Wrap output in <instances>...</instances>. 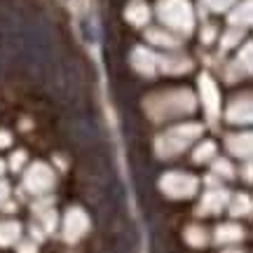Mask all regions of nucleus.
Instances as JSON below:
<instances>
[{
  "label": "nucleus",
  "instance_id": "obj_1",
  "mask_svg": "<svg viewBox=\"0 0 253 253\" xmlns=\"http://www.w3.org/2000/svg\"><path fill=\"white\" fill-rule=\"evenodd\" d=\"M162 190L173 199H183L190 197L195 190H197V181L192 176H185V173H169L162 178Z\"/></svg>",
  "mask_w": 253,
  "mask_h": 253
},
{
  "label": "nucleus",
  "instance_id": "obj_2",
  "mask_svg": "<svg viewBox=\"0 0 253 253\" xmlns=\"http://www.w3.org/2000/svg\"><path fill=\"white\" fill-rule=\"evenodd\" d=\"M52 183H54V173H52V169L47 164H33L31 171L26 173V185L31 190H36V192L49 190Z\"/></svg>",
  "mask_w": 253,
  "mask_h": 253
},
{
  "label": "nucleus",
  "instance_id": "obj_3",
  "mask_svg": "<svg viewBox=\"0 0 253 253\" xmlns=\"http://www.w3.org/2000/svg\"><path fill=\"white\" fill-rule=\"evenodd\" d=\"M211 155H213V145H211V143H204V145H202V148L197 150L195 160H197V162H202V160H207V157H211Z\"/></svg>",
  "mask_w": 253,
  "mask_h": 253
},
{
  "label": "nucleus",
  "instance_id": "obj_4",
  "mask_svg": "<svg viewBox=\"0 0 253 253\" xmlns=\"http://www.w3.org/2000/svg\"><path fill=\"white\" fill-rule=\"evenodd\" d=\"M5 197H7V185H5V183L0 181V202H2Z\"/></svg>",
  "mask_w": 253,
  "mask_h": 253
},
{
  "label": "nucleus",
  "instance_id": "obj_5",
  "mask_svg": "<svg viewBox=\"0 0 253 253\" xmlns=\"http://www.w3.org/2000/svg\"><path fill=\"white\" fill-rule=\"evenodd\" d=\"M9 143V136L7 134H0V148H5Z\"/></svg>",
  "mask_w": 253,
  "mask_h": 253
},
{
  "label": "nucleus",
  "instance_id": "obj_6",
  "mask_svg": "<svg viewBox=\"0 0 253 253\" xmlns=\"http://www.w3.org/2000/svg\"><path fill=\"white\" fill-rule=\"evenodd\" d=\"M0 171H2V164H0Z\"/></svg>",
  "mask_w": 253,
  "mask_h": 253
}]
</instances>
